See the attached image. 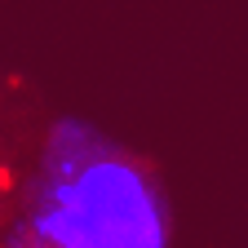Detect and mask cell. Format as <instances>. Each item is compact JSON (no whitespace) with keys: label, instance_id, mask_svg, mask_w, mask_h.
I'll list each match as a JSON object with an SVG mask.
<instances>
[{"label":"cell","instance_id":"cell-1","mask_svg":"<svg viewBox=\"0 0 248 248\" xmlns=\"http://www.w3.org/2000/svg\"><path fill=\"white\" fill-rule=\"evenodd\" d=\"M182 208L155 155L93 115L49 111L0 213V248H177Z\"/></svg>","mask_w":248,"mask_h":248},{"label":"cell","instance_id":"cell-2","mask_svg":"<svg viewBox=\"0 0 248 248\" xmlns=\"http://www.w3.org/2000/svg\"><path fill=\"white\" fill-rule=\"evenodd\" d=\"M45 120L49 111L36 84L18 71H0V213H5L14 186L31 160V146H36Z\"/></svg>","mask_w":248,"mask_h":248}]
</instances>
